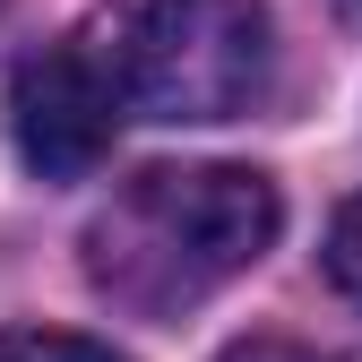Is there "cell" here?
Returning <instances> with one entry per match:
<instances>
[{
    "mask_svg": "<svg viewBox=\"0 0 362 362\" xmlns=\"http://www.w3.org/2000/svg\"><path fill=\"white\" fill-rule=\"evenodd\" d=\"M328 285L362 310V199H345L337 224H328Z\"/></svg>",
    "mask_w": 362,
    "mask_h": 362,
    "instance_id": "obj_5",
    "label": "cell"
},
{
    "mask_svg": "<svg viewBox=\"0 0 362 362\" xmlns=\"http://www.w3.org/2000/svg\"><path fill=\"white\" fill-rule=\"evenodd\" d=\"M285 199L250 164H156L86 224V276L139 320H181L276 242Z\"/></svg>",
    "mask_w": 362,
    "mask_h": 362,
    "instance_id": "obj_1",
    "label": "cell"
},
{
    "mask_svg": "<svg viewBox=\"0 0 362 362\" xmlns=\"http://www.w3.org/2000/svg\"><path fill=\"white\" fill-rule=\"evenodd\" d=\"M224 362H328V354H310V345H285V337H250V345H233Z\"/></svg>",
    "mask_w": 362,
    "mask_h": 362,
    "instance_id": "obj_6",
    "label": "cell"
},
{
    "mask_svg": "<svg viewBox=\"0 0 362 362\" xmlns=\"http://www.w3.org/2000/svg\"><path fill=\"white\" fill-rule=\"evenodd\" d=\"M0 362H121V354L69 328H0Z\"/></svg>",
    "mask_w": 362,
    "mask_h": 362,
    "instance_id": "obj_4",
    "label": "cell"
},
{
    "mask_svg": "<svg viewBox=\"0 0 362 362\" xmlns=\"http://www.w3.org/2000/svg\"><path fill=\"white\" fill-rule=\"evenodd\" d=\"M345 9H362V0H345Z\"/></svg>",
    "mask_w": 362,
    "mask_h": 362,
    "instance_id": "obj_7",
    "label": "cell"
},
{
    "mask_svg": "<svg viewBox=\"0 0 362 362\" xmlns=\"http://www.w3.org/2000/svg\"><path fill=\"white\" fill-rule=\"evenodd\" d=\"M267 0H129L104 52L121 112L147 121H233L267 95Z\"/></svg>",
    "mask_w": 362,
    "mask_h": 362,
    "instance_id": "obj_2",
    "label": "cell"
},
{
    "mask_svg": "<svg viewBox=\"0 0 362 362\" xmlns=\"http://www.w3.org/2000/svg\"><path fill=\"white\" fill-rule=\"evenodd\" d=\"M112 129H121V95H112L95 52L43 43L35 61H18V78H9V139H18L26 173L86 181L112 156Z\"/></svg>",
    "mask_w": 362,
    "mask_h": 362,
    "instance_id": "obj_3",
    "label": "cell"
}]
</instances>
